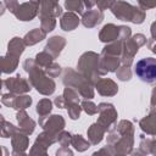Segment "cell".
Wrapping results in <instances>:
<instances>
[{
	"label": "cell",
	"mask_w": 156,
	"mask_h": 156,
	"mask_svg": "<svg viewBox=\"0 0 156 156\" xmlns=\"http://www.w3.org/2000/svg\"><path fill=\"white\" fill-rule=\"evenodd\" d=\"M134 73L140 80L145 83H154L156 80V58L145 57L135 63Z\"/></svg>",
	"instance_id": "obj_1"
},
{
	"label": "cell",
	"mask_w": 156,
	"mask_h": 156,
	"mask_svg": "<svg viewBox=\"0 0 156 156\" xmlns=\"http://www.w3.org/2000/svg\"><path fill=\"white\" fill-rule=\"evenodd\" d=\"M112 11L122 21H132L134 23H141L144 21V12L126 2H118L112 9Z\"/></svg>",
	"instance_id": "obj_2"
},
{
	"label": "cell",
	"mask_w": 156,
	"mask_h": 156,
	"mask_svg": "<svg viewBox=\"0 0 156 156\" xmlns=\"http://www.w3.org/2000/svg\"><path fill=\"white\" fill-rule=\"evenodd\" d=\"M15 15L21 21H30L35 16V6L33 4H23L20 11H15Z\"/></svg>",
	"instance_id": "obj_3"
},
{
	"label": "cell",
	"mask_w": 156,
	"mask_h": 156,
	"mask_svg": "<svg viewBox=\"0 0 156 156\" xmlns=\"http://www.w3.org/2000/svg\"><path fill=\"white\" fill-rule=\"evenodd\" d=\"M96 88H98V91L101 95H113L117 91V85L110 79L100 80L96 84Z\"/></svg>",
	"instance_id": "obj_4"
},
{
	"label": "cell",
	"mask_w": 156,
	"mask_h": 156,
	"mask_svg": "<svg viewBox=\"0 0 156 156\" xmlns=\"http://www.w3.org/2000/svg\"><path fill=\"white\" fill-rule=\"evenodd\" d=\"M102 21V13L100 11H89L83 16V24L85 27H94Z\"/></svg>",
	"instance_id": "obj_5"
},
{
	"label": "cell",
	"mask_w": 156,
	"mask_h": 156,
	"mask_svg": "<svg viewBox=\"0 0 156 156\" xmlns=\"http://www.w3.org/2000/svg\"><path fill=\"white\" fill-rule=\"evenodd\" d=\"M6 83H9V89L11 88V90L17 91V93H22V91H28L30 88L29 85L20 77H15V79H10V80H5Z\"/></svg>",
	"instance_id": "obj_6"
},
{
	"label": "cell",
	"mask_w": 156,
	"mask_h": 156,
	"mask_svg": "<svg viewBox=\"0 0 156 156\" xmlns=\"http://www.w3.org/2000/svg\"><path fill=\"white\" fill-rule=\"evenodd\" d=\"M78 23H79L78 17L73 13H66L61 20V26L65 30H73Z\"/></svg>",
	"instance_id": "obj_7"
},
{
	"label": "cell",
	"mask_w": 156,
	"mask_h": 156,
	"mask_svg": "<svg viewBox=\"0 0 156 156\" xmlns=\"http://www.w3.org/2000/svg\"><path fill=\"white\" fill-rule=\"evenodd\" d=\"M44 37H45V32H40L39 29H34L33 32H30V33H28V34L26 35L24 41H26L27 45H33V44H35L37 41L43 40Z\"/></svg>",
	"instance_id": "obj_8"
},
{
	"label": "cell",
	"mask_w": 156,
	"mask_h": 156,
	"mask_svg": "<svg viewBox=\"0 0 156 156\" xmlns=\"http://www.w3.org/2000/svg\"><path fill=\"white\" fill-rule=\"evenodd\" d=\"M50 110H51V102L49 101V100H41L39 104H38V107H37V112L39 113V115H46L48 112H50Z\"/></svg>",
	"instance_id": "obj_9"
},
{
	"label": "cell",
	"mask_w": 156,
	"mask_h": 156,
	"mask_svg": "<svg viewBox=\"0 0 156 156\" xmlns=\"http://www.w3.org/2000/svg\"><path fill=\"white\" fill-rule=\"evenodd\" d=\"M66 7H67V10L77 11L79 13L83 10V6H82L80 0H66Z\"/></svg>",
	"instance_id": "obj_10"
},
{
	"label": "cell",
	"mask_w": 156,
	"mask_h": 156,
	"mask_svg": "<svg viewBox=\"0 0 156 156\" xmlns=\"http://www.w3.org/2000/svg\"><path fill=\"white\" fill-rule=\"evenodd\" d=\"M30 102H32V99H30V98H28V96H22L21 99H18V100L16 101V104L13 105V108H24V107H27L28 105H30Z\"/></svg>",
	"instance_id": "obj_11"
},
{
	"label": "cell",
	"mask_w": 156,
	"mask_h": 156,
	"mask_svg": "<svg viewBox=\"0 0 156 156\" xmlns=\"http://www.w3.org/2000/svg\"><path fill=\"white\" fill-rule=\"evenodd\" d=\"M83 107H84V110H85L89 115H94V113L99 110L94 104H91V102H87V101L83 102Z\"/></svg>",
	"instance_id": "obj_12"
},
{
	"label": "cell",
	"mask_w": 156,
	"mask_h": 156,
	"mask_svg": "<svg viewBox=\"0 0 156 156\" xmlns=\"http://www.w3.org/2000/svg\"><path fill=\"white\" fill-rule=\"evenodd\" d=\"M98 6L100 7V10H104L106 7H110L111 4L113 2V0H98Z\"/></svg>",
	"instance_id": "obj_13"
}]
</instances>
